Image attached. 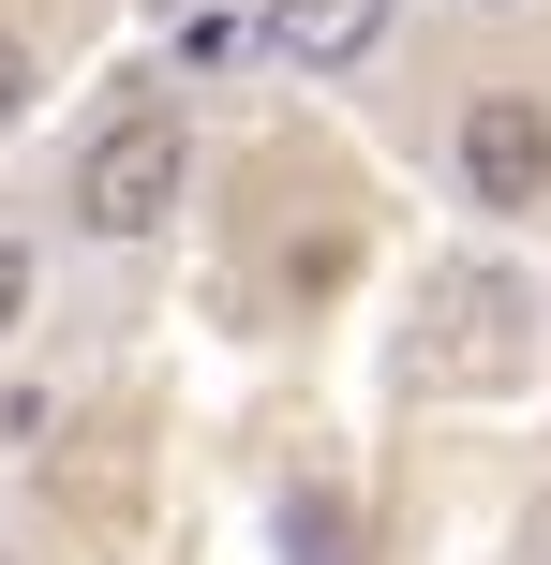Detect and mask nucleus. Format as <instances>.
<instances>
[{"mask_svg": "<svg viewBox=\"0 0 551 565\" xmlns=\"http://www.w3.org/2000/svg\"><path fill=\"white\" fill-rule=\"evenodd\" d=\"M224 60H254V15H194L179 30V75H224Z\"/></svg>", "mask_w": 551, "mask_h": 565, "instance_id": "nucleus-7", "label": "nucleus"}, {"mask_svg": "<svg viewBox=\"0 0 551 565\" xmlns=\"http://www.w3.org/2000/svg\"><path fill=\"white\" fill-rule=\"evenodd\" d=\"M522 358H537V282H507V268H447L433 312H417V342H403V372L447 387V402H507Z\"/></svg>", "mask_w": 551, "mask_h": 565, "instance_id": "nucleus-3", "label": "nucleus"}, {"mask_svg": "<svg viewBox=\"0 0 551 565\" xmlns=\"http://www.w3.org/2000/svg\"><path fill=\"white\" fill-rule=\"evenodd\" d=\"M388 30H403V0H254V60H284V75H373Z\"/></svg>", "mask_w": 551, "mask_h": 565, "instance_id": "nucleus-4", "label": "nucleus"}, {"mask_svg": "<svg viewBox=\"0 0 551 565\" xmlns=\"http://www.w3.org/2000/svg\"><path fill=\"white\" fill-rule=\"evenodd\" d=\"M30 105H45V30H30L15 0H0V135H15Z\"/></svg>", "mask_w": 551, "mask_h": 565, "instance_id": "nucleus-5", "label": "nucleus"}, {"mask_svg": "<svg viewBox=\"0 0 551 565\" xmlns=\"http://www.w3.org/2000/svg\"><path fill=\"white\" fill-rule=\"evenodd\" d=\"M477 15H522V0H477Z\"/></svg>", "mask_w": 551, "mask_h": 565, "instance_id": "nucleus-9", "label": "nucleus"}, {"mask_svg": "<svg viewBox=\"0 0 551 565\" xmlns=\"http://www.w3.org/2000/svg\"><path fill=\"white\" fill-rule=\"evenodd\" d=\"M284 565H358V551H343V507H328V491H284Z\"/></svg>", "mask_w": 551, "mask_h": 565, "instance_id": "nucleus-6", "label": "nucleus"}, {"mask_svg": "<svg viewBox=\"0 0 551 565\" xmlns=\"http://www.w3.org/2000/svg\"><path fill=\"white\" fill-rule=\"evenodd\" d=\"M433 164L477 224H551V89L537 75H477L433 119Z\"/></svg>", "mask_w": 551, "mask_h": 565, "instance_id": "nucleus-2", "label": "nucleus"}, {"mask_svg": "<svg viewBox=\"0 0 551 565\" xmlns=\"http://www.w3.org/2000/svg\"><path fill=\"white\" fill-rule=\"evenodd\" d=\"M30 298H45V254H30V238H0V342L30 328Z\"/></svg>", "mask_w": 551, "mask_h": 565, "instance_id": "nucleus-8", "label": "nucleus"}, {"mask_svg": "<svg viewBox=\"0 0 551 565\" xmlns=\"http://www.w3.org/2000/svg\"><path fill=\"white\" fill-rule=\"evenodd\" d=\"M179 194H194V119L179 105H119L105 135L75 149V179H60V224L105 238V254H135V238L179 224Z\"/></svg>", "mask_w": 551, "mask_h": 565, "instance_id": "nucleus-1", "label": "nucleus"}]
</instances>
